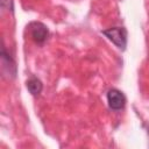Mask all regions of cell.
Returning <instances> with one entry per match:
<instances>
[{"label":"cell","instance_id":"cell-6","mask_svg":"<svg viewBox=\"0 0 149 149\" xmlns=\"http://www.w3.org/2000/svg\"><path fill=\"white\" fill-rule=\"evenodd\" d=\"M1 7L2 8H7L9 10V8L13 10V1L12 0H1Z\"/></svg>","mask_w":149,"mask_h":149},{"label":"cell","instance_id":"cell-5","mask_svg":"<svg viewBox=\"0 0 149 149\" xmlns=\"http://www.w3.org/2000/svg\"><path fill=\"white\" fill-rule=\"evenodd\" d=\"M27 88L33 95H38L43 90V84L37 77H30L27 80Z\"/></svg>","mask_w":149,"mask_h":149},{"label":"cell","instance_id":"cell-1","mask_svg":"<svg viewBox=\"0 0 149 149\" xmlns=\"http://www.w3.org/2000/svg\"><path fill=\"white\" fill-rule=\"evenodd\" d=\"M102 34L112 41L119 49L123 50L127 45V30L123 27H112L102 30Z\"/></svg>","mask_w":149,"mask_h":149},{"label":"cell","instance_id":"cell-3","mask_svg":"<svg viewBox=\"0 0 149 149\" xmlns=\"http://www.w3.org/2000/svg\"><path fill=\"white\" fill-rule=\"evenodd\" d=\"M107 102L111 109L120 111L126 105V97L125 94L118 88H111L107 92Z\"/></svg>","mask_w":149,"mask_h":149},{"label":"cell","instance_id":"cell-2","mask_svg":"<svg viewBox=\"0 0 149 149\" xmlns=\"http://www.w3.org/2000/svg\"><path fill=\"white\" fill-rule=\"evenodd\" d=\"M28 28H29V33H30L31 38L37 44H43L48 40L49 30H48V27L44 23L34 21V22L29 23Z\"/></svg>","mask_w":149,"mask_h":149},{"label":"cell","instance_id":"cell-4","mask_svg":"<svg viewBox=\"0 0 149 149\" xmlns=\"http://www.w3.org/2000/svg\"><path fill=\"white\" fill-rule=\"evenodd\" d=\"M0 55H1L3 69H6L9 74H12L13 77H15V74H16V65H15V62L13 61V58L10 57V55L7 54L6 48H5L3 45H2V48H1V54H0Z\"/></svg>","mask_w":149,"mask_h":149}]
</instances>
